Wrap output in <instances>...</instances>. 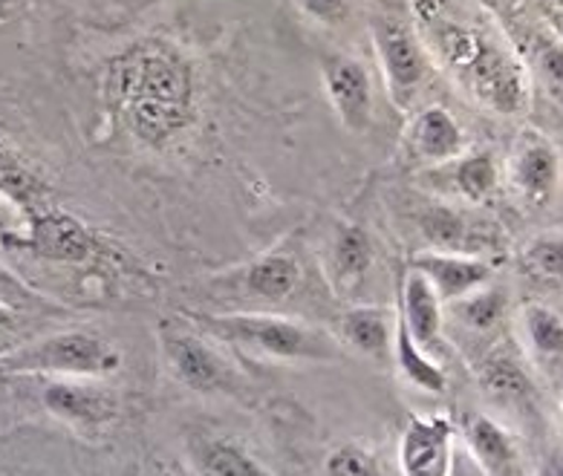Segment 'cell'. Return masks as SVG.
<instances>
[{
    "label": "cell",
    "mask_w": 563,
    "mask_h": 476,
    "mask_svg": "<svg viewBox=\"0 0 563 476\" xmlns=\"http://www.w3.org/2000/svg\"><path fill=\"white\" fill-rule=\"evenodd\" d=\"M419 231L433 246V252L474 254L483 257L486 252L500 246V231L483 217L465 214L451 206H428L419 214Z\"/></svg>",
    "instance_id": "obj_9"
},
{
    "label": "cell",
    "mask_w": 563,
    "mask_h": 476,
    "mask_svg": "<svg viewBox=\"0 0 563 476\" xmlns=\"http://www.w3.org/2000/svg\"><path fill=\"white\" fill-rule=\"evenodd\" d=\"M202 330L257 355L280 362H332L339 350L327 332L298 318L266 316V312H232V316H194Z\"/></svg>",
    "instance_id": "obj_3"
},
{
    "label": "cell",
    "mask_w": 563,
    "mask_h": 476,
    "mask_svg": "<svg viewBox=\"0 0 563 476\" xmlns=\"http://www.w3.org/2000/svg\"><path fill=\"white\" fill-rule=\"evenodd\" d=\"M451 182H454V191L468 202H486L497 185H500V168H497V159H494L488 151H477V154L456 156L451 159Z\"/></svg>",
    "instance_id": "obj_24"
},
{
    "label": "cell",
    "mask_w": 563,
    "mask_h": 476,
    "mask_svg": "<svg viewBox=\"0 0 563 476\" xmlns=\"http://www.w3.org/2000/svg\"><path fill=\"white\" fill-rule=\"evenodd\" d=\"M12 248L38 257V261L62 263V266H81L96 261L104 246L99 234L85 225L76 214L64 208L44 206L26 217V231L18 237H7Z\"/></svg>",
    "instance_id": "obj_6"
},
{
    "label": "cell",
    "mask_w": 563,
    "mask_h": 476,
    "mask_svg": "<svg viewBox=\"0 0 563 476\" xmlns=\"http://www.w3.org/2000/svg\"><path fill=\"white\" fill-rule=\"evenodd\" d=\"M399 318L410 332V339L417 341L424 353H431L433 358L442 353V300L437 298L431 284L410 266L401 280Z\"/></svg>",
    "instance_id": "obj_13"
},
{
    "label": "cell",
    "mask_w": 563,
    "mask_h": 476,
    "mask_svg": "<svg viewBox=\"0 0 563 476\" xmlns=\"http://www.w3.org/2000/svg\"><path fill=\"white\" fill-rule=\"evenodd\" d=\"M526 341L540 358H561L563 353V321L552 307L529 303L523 309Z\"/></svg>",
    "instance_id": "obj_26"
},
{
    "label": "cell",
    "mask_w": 563,
    "mask_h": 476,
    "mask_svg": "<svg viewBox=\"0 0 563 476\" xmlns=\"http://www.w3.org/2000/svg\"><path fill=\"white\" fill-rule=\"evenodd\" d=\"M12 323H15V312H12L7 300H0V330H7Z\"/></svg>",
    "instance_id": "obj_31"
},
{
    "label": "cell",
    "mask_w": 563,
    "mask_h": 476,
    "mask_svg": "<svg viewBox=\"0 0 563 476\" xmlns=\"http://www.w3.org/2000/svg\"><path fill=\"white\" fill-rule=\"evenodd\" d=\"M410 147L419 159L431 162V165H445L465 151V133L442 104H431L413 115Z\"/></svg>",
    "instance_id": "obj_15"
},
{
    "label": "cell",
    "mask_w": 563,
    "mask_h": 476,
    "mask_svg": "<svg viewBox=\"0 0 563 476\" xmlns=\"http://www.w3.org/2000/svg\"><path fill=\"white\" fill-rule=\"evenodd\" d=\"M0 197L21 208L26 217L49 206V185L7 145H0Z\"/></svg>",
    "instance_id": "obj_23"
},
{
    "label": "cell",
    "mask_w": 563,
    "mask_h": 476,
    "mask_svg": "<svg viewBox=\"0 0 563 476\" xmlns=\"http://www.w3.org/2000/svg\"><path fill=\"white\" fill-rule=\"evenodd\" d=\"M324 476H382V465L371 447L358 445V442H344V445L332 447L327 456Z\"/></svg>",
    "instance_id": "obj_27"
},
{
    "label": "cell",
    "mask_w": 563,
    "mask_h": 476,
    "mask_svg": "<svg viewBox=\"0 0 563 476\" xmlns=\"http://www.w3.org/2000/svg\"><path fill=\"white\" fill-rule=\"evenodd\" d=\"M101 92L113 119L151 151L174 145L197 115V73L163 38L133 41L113 55Z\"/></svg>",
    "instance_id": "obj_1"
},
{
    "label": "cell",
    "mask_w": 563,
    "mask_h": 476,
    "mask_svg": "<svg viewBox=\"0 0 563 476\" xmlns=\"http://www.w3.org/2000/svg\"><path fill=\"white\" fill-rule=\"evenodd\" d=\"M413 21L428 55L454 76L471 99L497 115L526 110L529 87L523 64L488 26L454 15L448 0H413Z\"/></svg>",
    "instance_id": "obj_2"
},
{
    "label": "cell",
    "mask_w": 563,
    "mask_h": 476,
    "mask_svg": "<svg viewBox=\"0 0 563 476\" xmlns=\"http://www.w3.org/2000/svg\"><path fill=\"white\" fill-rule=\"evenodd\" d=\"M390 353H394L396 364H399V373L405 376L408 385H413L422 392H431V396H442L448 390V376L442 364L431 353H424L417 341L410 339V332L405 330L401 318H396Z\"/></svg>",
    "instance_id": "obj_21"
},
{
    "label": "cell",
    "mask_w": 563,
    "mask_h": 476,
    "mask_svg": "<svg viewBox=\"0 0 563 476\" xmlns=\"http://www.w3.org/2000/svg\"><path fill=\"white\" fill-rule=\"evenodd\" d=\"M538 476H563L561 451H552V454H549V460H543V465H540Z\"/></svg>",
    "instance_id": "obj_30"
},
{
    "label": "cell",
    "mask_w": 563,
    "mask_h": 476,
    "mask_svg": "<svg viewBox=\"0 0 563 476\" xmlns=\"http://www.w3.org/2000/svg\"><path fill=\"white\" fill-rule=\"evenodd\" d=\"M463 436L471 454L479 462L486 476H520V447L503 424L492 416L474 413L465 419Z\"/></svg>",
    "instance_id": "obj_14"
},
{
    "label": "cell",
    "mask_w": 563,
    "mask_h": 476,
    "mask_svg": "<svg viewBox=\"0 0 563 476\" xmlns=\"http://www.w3.org/2000/svg\"><path fill=\"white\" fill-rule=\"evenodd\" d=\"M558 151L543 139H529L511 159V182L520 200L529 206H543L558 188Z\"/></svg>",
    "instance_id": "obj_16"
},
{
    "label": "cell",
    "mask_w": 563,
    "mask_h": 476,
    "mask_svg": "<svg viewBox=\"0 0 563 476\" xmlns=\"http://www.w3.org/2000/svg\"><path fill=\"white\" fill-rule=\"evenodd\" d=\"M295 7L324 26H335V23L347 21L350 15V0H295Z\"/></svg>",
    "instance_id": "obj_29"
},
{
    "label": "cell",
    "mask_w": 563,
    "mask_h": 476,
    "mask_svg": "<svg viewBox=\"0 0 563 476\" xmlns=\"http://www.w3.org/2000/svg\"><path fill=\"white\" fill-rule=\"evenodd\" d=\"M41 405L55 419L81 428H99L119 416L117 392L90 385L87 378H49L41 390Z\"/></svg>",
    "instance_id": "obj_10"
},
{
    "label": "cell",
    "mask_w": 563,
    "mask_h": 476,
    "mask_svg": "<svg viewBox=\"0 0 563 476\" xmlns=\"http://www.w3.org/2000/svg\"><path fill=\"white\" fill-rule=\"evenodd\" d=\"M321 81L339 122L353 133L367 131L373 119V87L364 64L353 55L327 53L321 58Z\"/></svg>",
    "instance_id": "obj_7"
},
{
    "label": "cell",
    "mask_w": 563,
    "mask_h": 476,
    "mask_svg": "<svg viewBox=\"0 0 563 476\" xmlns=\"http://www.w3.org/2000/svg\"><path fill=\"white\" fill-rule=\"evenodd\" d=\"M191 468L197 476H269L261 462L232 439L194 442Z\"/></svg>",
    "instance_id": "obj_22"
},
{
    "label": "cell",
    "mask_w": 563,
    "mask_h": 476,
    "mask_svg": "<svg viewBox=\"0 0 563 476\" xmlns=\"http://www.w3.org/2000/svg\"><path fill=\"white\" fill-rule=\"evenodd\" d=\"M526 269L543 280H561L563 277V243L561 234H543L532 240L523 254Z\"/></svg>",
    "instance_id": "obj_28"
},
{
    "label": "cell",
    "mask_w": 563,
    "mask_h": 476,
    "mask_svg": "<svg viewBox=\"0 0 563 476\" xmlns=\"http://www.w3.org/2000/svg\"><path fill=\"white\" fill-rule=\"evenodd\" d=\"M410 269H417L431 284L442 303L463 298L492 280V263L474 254L422 252L410 261Z\"/></svg>",
    "instance_id": "obj_12"
},
{
    "label": "cell",
    "mask_w": 563,
    "mask_h": 476,
    "mask_svg": "<svg viewBox=\"0 0 563 476\" xmlns=\"http://www.w3.org/2000/svg\"><path fill=\"white\" fill-rule=\"evenodd\" d=\"M373 46H376L387 99L399 110H408L419 99L424 81L431 76V55L424 49L419 32L401 18H376L373 21Z\"/></svg>",
    "instance_id": "obj_5"
},
{
    "label": "cell",
    "mask_w": 563,
    "mask_h": 476,
    "mask_svg": "<svg viewBox=\"0 0 563 476\" xmlns=\"http://www.w3.org/2000/svg\"><path fill=\"white\" fill-rule=\"evenodd\" d=\"M298 284H301V266L289 254H263L243 269L246 292L269 303L292 298Z\"/></svg>",
    "instance_id": "obj_20"
},
{
    "label": "cell",
    "mask_w": 563,
    "mask_h": 476,
    "mask_svg": "<svg viewBox=\"0 0 563 476\" xmlns=\"http://www.w3.org/2000/svg\"><path fill=\"white\" fill-rule=\"evenodd\" d=\"M159 476H183V474H177V471H170V468H165V471H163V474H159Z\"/></svg>",
    "instance_id": "obj_32"
},
{
    "label": "cell",
    "mask_w": 563,
    "mask_h": 476,
    "mask_svg": "<svg viewBox=\"0 0 563 476\" xmlns=\"http://www.w3.org/2000/svg\"><path fill=\"white\" fill-rule=\"evenodd\" d=\"M341 339L353 350L371 355V358H385L394 344L396 318L385 307H350L341 316Z\"/></svg>",
    "instance_id": "obj_18"
},
{
    "label": "cell",
    "mask_w": 563,
    "mask_h": 476,
    "mask_svg": "<svg viewBox=\"0 0 563 476\" xmlns=\"http://www.w3.org/2000/svg\"><path fill=\"white\" fill-rule=\"evenodd\" d=\"M159 341H163L170 373H174V378H179L188 390L217 392L229 387L232 373H229L225 362L206 344V341L197 339L194 332L179 330L174 323H165L163 332H159Z\"/></svg>",
    "instance_id": "obj_8"
},
{
    "label": "cell",
    "mask_w": 563,
    "mask_h": 476,
    "mask_svg": "<svg viewBox=\"0 0 563 476\" xmlns=\"http://www.w3.org/2000/svg\"><path fill=\"white\" fill-rule=\"evenodd\" d=\"M451 316L471 332H488L506 316V292L494 286H479L463 298L451 300Z\"/></svg>",
    "instance_id": "obj_25"
},
{
    "label": "cell",
    "mask_w": 563,
    "mask_h": 476,
    "mask_svg": "<svg viewBox=\"0 0 563 476\" xmlns=\"http://www.w3.org/2000/svg\"><path fill=\"white\" fill-rule=\"evenodd\" d=\"M479 387L492 396V399L503 401V405H529L534 399L532 376L526 373L515 353L509 350H494L488 353L477 367Z\"/></svg>",
    "instance_id": "obj_17"
},
{
    "label": "cell",
    "mask_w": 563,
    "mask_h": 476,
    "mask_svg": "<svg viewBox=\"0 0 563 476\" xmlns=\"http://www.w3.org/2000/svg\"><path fill=\"white\" fill-rule=\"evenodd\" d=\"M373 266V240L362 225L344 223L335 231L330 248V275L339 289H353Z\"/></svg>",
    "instance_id": "obj_19"
},
{
    "label": "cell",
    "mask_w": 563,
    "mask_h": 476,
    "mask_svg": "<svg viewBox=\"0 0 563 476\" xmlns=\"http://www.w3.org/2000/svg\"><path fill=\"white\" fill-rule=\"evenodd\" d=\"M122 367V355L113 344L93 332H58L15 353L0 355V373L7 376L53 378H101Z\"/></svg>",
    "instance_id": "obj_4"
},
{
    "label": "cell",
    "mask_w": 563,
    "mask_h": 476,
    "mask_svg": "<svg viewBox=\"0 0 563 476\" xmlns=\"http://www.w3.org/2000/svg\"><path fill=\"white\" fill-rule=\"evenodd\" d=\"M451 442L454 424L445 416H410L401 433L399 462L405 476H448L451 474Z\"/></svg>",
    "instance_id": "obj_11"
}]
</instances>
